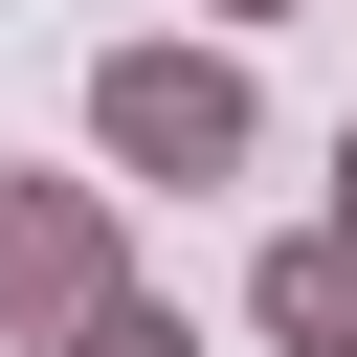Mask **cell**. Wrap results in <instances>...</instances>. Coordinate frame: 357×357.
<instances>
[{
  "label": "cell",
  "mask_w": 357,
  "mask_h": 357,
  "mask_svg": "<svg viewBox=\"0 0 357 357\" xmlns=\"http://www.w3.org/2000/svg\"><path fill=\"white\" fill-rule=\"evenodd\" d=\"M89 134H112V178H245V67L223 45H112L89 67Z\"/></svg>",
  "instance_id": "6da1fadb"
},
{
  "label": "cell",
  "mask_w": 357,
  "mask_h": 357,
  "mask_svg": "<svg viewBox=\"0 0 357 357\" xmlns=\"http://www.w3.org/2000/svg\"><path fill=\"white\" fill-rule=\"evenodd\" d=\"M112 290H134L112 268V201L89 178H0V357H67Z\"/></svg>",
  "instance_id": "7a4b0ae2"
},
{
  "label": "cell",
  "mask_w": 357,
  "mask_h": 357,
  "mask_svg": "<svg viewBox=\"0 0 357 357\" xmlns=\"http://www.w3.org/2000/svg\"><path fill=\"white\" fill-rule=\"evenodd\" d=\"M245 312H268L290 357H357V245H335V223H312V245H268V290H245Z\"/></svg>",
  "instance_id": "3957f363"
},
{
  "label": "cell",
  "mask_w": 357,
  "mask_h": 357,
  "mask_svg": "<svg viewBox=\"0 0 357 357\" xmlns=\"http://www.w3.org/2000/svg\"><path fill=\"white\" fill-rule=\"evenodd\" d=\"M67 357H178V312H156V290H112V312H89Z\"/></svg>",
  "instance_id": "277c9868"
},
{
  "label": "cell",
  "mask_w": 357,
  "mask_h": 357,
  "mask_svg": "<svg viewBox=\"0 0 357 357\" xmlns=\"http://www.w3.org/2000/svg\"><path fill=\"white\" fill-rule=\"evenodd\" d=\"M335 245H357V134H335Z\"/></svg>",
  "instance_id": "5b68a950"
},
{
  "label": "cell",
  "mask_w": 357,
  "mask_h": 357,
  "mask_svg": "<svg viewBox=\"0 0 357 357\" xmlns=\"http://www.w3.org/2000/svg\"><path fill=\"white\" fill-rule=\"evenodd\" d=\"M223 22H268V0H223Z\"/></svg>",
  "instance_id": "8992f818"
}]
</instances>
